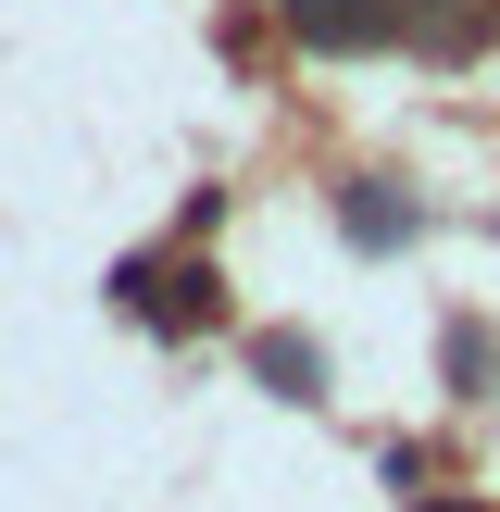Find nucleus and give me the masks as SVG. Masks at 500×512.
<instances>
[{
  "label": "nucleus",
  "mask_w": 500,
  "mask_h": 512,
  "mask_svg": "<svg viewBox=\"0 0 500 512\" xmlns=\"http://www.w3.org/2000/svg\"><path fill=\"white\" fill-rule=\"evenodd\" d=\"M275 13H288L300 50H375L400 25V0H275Z\"/></svg>",
  "instance_id": "obj_1"
},
{
  "label": "nucleus",
  "mask_w": 500,
  "mask_h": 512,
  "mask_svg": "<svg viewBox=\"0 0 500 512\" xmlns=\"http://www.w3.org/2000/svg\"><path fill=\"white\" fill-rule=\"evenodd\" d=\"M263 375H275L288 400H313V350H300V338H263Z\"/></svg>",
  "instance_id": "obj_2"
},
{
  "label": "nucleus",
  "mask_w": 500,
  "mask_h": 512,
  "mask_svg": "<svg viewBox=\"0 0 500 512\" xmlns=\"http://www.w3.org/2000/svg\"><path fill=\"white\" fill-rule=\"evenodd\" d=\"M425 512H475V500H425Z\"/></svg>",
  "instance_id": "obj_4"
},
{
  "label": "nucleus",
  "mask_w": 500,
  "mask_h": 512,
  "mask_svg": "<svg viewBox=\"0 0 500 512\" xmlns=\"http://www.w3.org/2000/svg\"><path fill=\"white\" fill-rule=\"evenodd\" d=\"M400 225H413V213H400V200H375V188H363V200H350V238H375V250H388V238H400Z\"/></svg>",
  "instance_id": "obj_3"
}]
</instances>
